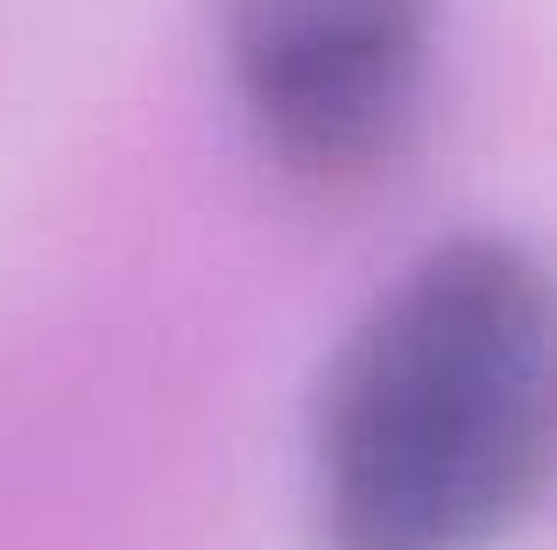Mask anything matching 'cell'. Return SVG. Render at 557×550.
Instances as JSON below:
<instances>
[{"instance_id":"cell-1","label":"cell","mask_w":557,"mask_h":550,"mask_svg":"<svg viewBox=\"0 0 557 550\" xmlns=\"http://www.w3.org/2000/svg\"><path fill=\"white\" fill-rule=\"evenodd\" d=\"M550 452L544 275L502 240H451L381 297L332 374L325 523L339 550H487Z\"/></svg>"},{"instance_id":"cell-2","label":"cell","mask_w":557,"mask_h":550,"mask_svg":"<svg viewBox=\"0 0 557 550\" xmlns=\"http://www.w3.org/2000/svg\"><path fill=\"white\" fill-rule=\"evenodd\" d=\"M226 36L275 149L311 170H368L417 113L431 0H226Z\"/></svg>"}]
</instances>
